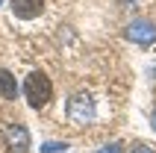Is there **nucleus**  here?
Returning a JSON list of instances; mask_svg holds the SVG:
<instances>
[{
	"label": "nucleus",
	"instance_id": "obj_1",
	"mask_svg": "<svg viewBox=\"0 0 156 153\" xmlns=\"http://www.w3.org/2000/svg\"><path fill=\"white\" fill-rule=\"evenodd\" d=\"M24 94H27V103L33 109H44L47 103L53 100V83L44 71H33L24 83Z\"/></svg>",
	"mask_w": 156,
	"mask_h": 153
},
{
	"label": "nucleus",
	"instance_id": "obj_2",
	"mask_svg": "<svg viewBox=\"0 0 156 153\" xmlns=\"http://www.w3.org/2000/svg\"><path fill=\"white\" fill-rule=\"evenodd\" d=\"M68 121L77 124V127H86V124L94 121V100H91V94L77 91L68 100Z\"/></svg>",
	"mask_w": 156,
	"mask_h": 153
},
{
	"label": "nucleus",
	"instance_id": "obj_3",
	"mask_svg": "<svg viewBox=\"0 0 156 153\" xmlns=\"http://www.w3.org/2000/svg\"><path fill=\"white\" fill-rule=\"evenodd\" d=\"M3 141H6L9 153H30V130L24 124H9L3 130Z\"/></svg>",
	"mask_w": 156,
	"mask_h": 153
},
{
	"label": "nucleus",
	"instance_id": "obj_4",
	"mask_svg": "<svg viewBox=\"0 0 156 153\" xmlns=\"http://www.w3.org/2000/svg\"><path fill=\"white\" fill-rule=\"evenodd\" d=\"M127 38L141 44V47H150V44L156 41V27L150 24V21H144V18H139V21L127 24Z\"/></svg>",
	"mask_w": 156,
	"mask_h": 153
},
{
	"label": "nucleus",
	"instance_id": "obj_5",
	"mask_svg": "<svg viewBox=\"0 0 156 153\" xmlns=\"http://www.w3.org/2000/svg\"><path fill=\"white\" fill-rule=\"evenodd\" d=\"M9 9L21 21H33L44 12V0H9Z\"/></svg>",
	"mask_w": 156,
	"mask_h": 153
},
{
	"label": "nucleus",
	"instance_id": "obj_6",
	"mask_svg": "<svg viewBox=\"0 0 156 153\" xmlns=\"http://www.w3.org/2000/svg\"><path fill=\"white\" fill-rule=\"evenodd\" d=\"M0 97H3V100H15V97H18L15 76L9 74V71H3V68H0Z\"/></svg>",
	"mask_w": 156,
	"mask_h": 153
},
{
	"label": "nucleus",
	"instance_id": "obj_7",
	"mask_svg": "<svg viewBox=\"0 0 156 153\" xmlns=\"http://www.w3.org/2000/svg\"><path fill=\"white\" fill-rule=\"evenodd\" d=\"M65 150H68L65 141H47V144L41 147V153H65Z\"/></svg>",
	"mask_w": 156,
	"mask_h": 153
},
{
	"label": "nucleus",
	"instance_id": "obj_8",
	"mask_svg": "<svg viewBox=\"0 0 156 153\" xmlns=\"http://www.w3.org/2000/svg\"><path fill=\"white\" fill-rule=\"evenodd\" d=\"M94 153H121V144H106V147H100V150H94Z\"/></svg>",
	"mask_w": 156,
	"mask_h": 153
},
{
	"label": "nucleus",
	"instance_id": "obj_9",
	"mask_svg": "<svg viewBox=\"0 0 156 153\" xmlns=\"http://www.w3.org/2000/svg\"><path fill=\"white\" fill-rule=\"evenodd\" d=\"M130 153H156V150H153V147H147V144H133Z\"/></svg>",
	"mask_w": 156,
	"mask_h": 153
},
{
	"label": "nucleus",
	"instance_id": "obj_10",
	"mask_svg": "<svg viewBox=\"0 0 156 153\" xmlns=\"http://www.w3.org/2000/svg\"><path fill=\"white\" fill-rule=\"evenodd\" d=\"M150 121H153V130H156V109H153V118H150Z\"/></svg>",
	"mask_w": 156,
	"mask_h": 153
}]
</instances>
